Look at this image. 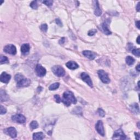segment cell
Instances as JSON below:
<instances>
[{
  "label": "cell",
  "mask_w": 140,
  "mask_h": 140,
  "mask_svg": "<svg viewBox=\"0 0 140 140\" xmlns=\"http://www.w3.org/2000/svg\"><path fill=\"white\" fill-rule=\"evenodd\" d=\"M59 86H60V83H54L50 85L49 89L50 90H55L58 89Z\"/></svg>",
  "instance_id": "cell-22"
},
{
  "label": "cell",
  "mask_w": 140,
  "mask_h": 140,
  "mask_svg": "<svg viewBox=\"0 0 140 140\" xmlns=\"http://www.w3.org/2000/svg\"><path fill=\"white\" fill-rule=\"evenodd\" d=\"M54 98L57 103H60V102L61 101V99L60 97L59 96V95H54Z\"/></svg>",
  "instance_id": "cell-32"
},
{
  "label": "cell",
  "mask_w": 140,
  "mask_h": 140,
  "mask_svg": "<svg viewBox=\"0 0 140 140\" xmlns=\"http://www.w3.org/2000/svg\"><path fill=\"white\" fill-rule=\"evenodd\" d=\"M130 110L133 113L139 114L140 113V108L139 106L137 103H134L131 104L130 106Z\"/></svg>",
  "instance_id": "cell-16"
},
{
  "label": "cell",
  "mask_w": 140,
  "mask_h": 140,
  "mask_svg": "<svg viewBox=\"0 0 140 140\" xmlns=\"http://www.w3.org/2000/svg\"><path fill=\"white\" fill-rule=\"evenodd\" d=\"M35 71L37 74V76L39 77H43L46 74V68L41 65L40 64H37L36 66Z\"/></svg>",
  "instance_id": "cell-8"
},
{
  "label": "cell",
  "mask_w": 140,
  "mask_h": 140,
  "mask_svg": "<svg viewBox=\"0 0 140 140\" xmlns=\"http://www.w3.org/2000/svg\"><path fill=\"white\" fill-rule=\"evenodd\" d=\"M30 47L28 43H24L21 47V52L23 54H27L29 52Z\"/></svg>",
  "instance_id": "cell-18"
},
{
  "label": "cell",
  "mask_w": 140,
  "mask_h": 140,
  "mask_svg": "<svg viewBox=\"0 0 140 140\" xmlns=\"http://www.w3.org/2000/svg\"><path fill=\"white\" fill-rule=\"evenodd\" d=\"M0 98H1V102L7 101L9 100L8 95L6 93V92L2 89L0 90Z\"/></svg>",
  "instance_id": "cell-19"
},
{
  "label": "cell",
  "mask_w": 140,
  "mask_h": 140,
  "mask_svg": "<svg viewBox=\"0 0 140 140\" xmlns=\"http://www.w3.org/2000/svg\"><path fill=\"white\" fill-rule=\"evenodd\" d=\"M95 129L97 133L102 136H104V130L103 125V123L101 121H98L95 125Z\"/></svg>",
  "instance_id": "cell-9"
},
{
  "label": "cell",
  "mask_w": 140,
  "mask_h": 140,
  "mask_svg": "<svg viewBox=\"0 0 140 140\" xmlns=\"http://www.w3.org/2000/svg\"><path fill=\"white\" fill-rule=\"evenodd\" d=\"M6 133L12 138H15L17 136L16 129L14 127H9L6 130Z\"/></svg>",
  "instance_id": "cell-14"
},
{
  "label": "cell",
  "mask_w": 140,
  "mask_h": 140,
  "mask_svg": "<svg viewBox=\"0 0 140 140\" xmlns=\"http://www.w3.org/2000/svg\"><path fill=\"white\" fill-rule=\"evenodd\" d=\"M136 70L138 72H140V64H138L137 66L136 67Z\"/></svg>",
  "instance_id": "cell-38"
},
{
  "label": "cell",
  "mask_w": 140,
  "mask_h": 140,
  "mask_svg": "<svg viewBox=\"0 0 140 140\" xmlns=\"http://www.w3.org/2000/svg\"><path fill=\"white\" fill-rule=\"evenodd\" d=\"M11 78V75L7 73L6 72H3L2 73L1 76H0V80H1V82L6 84L8 83L10 81Z\"/></svg>",
  "instance_id": "cell-11"
},
{
  "label": "cell",
  "mask_w": 140,
  "mask_h": 140,
  "mask_svg": "<svg viewBox=\"0 0 140 140\" xmlns=\"http://www.w3.org/2000/svg\"><path fill=\"white\" fill-rule=\"evenodd\" d=\"M42 2H43V3H44L46 6H47L50 7V6H52L53 5V1H52V0H47V1H43Z\"/></svg>",
  "instance_id": "cell-27"
},
{
  "label": "cell",
  "mask_w": 140,
  "mask_h": 140,
  "mask_svg": "<svg viewBox=\"0 0 140 140\" xmlns=\"http://www.w3.org/2000/svg\"><path fill=\"white\" fill-rule=\"evenodd\" d=\"M135 138H136V139L137 140H139L140 139V134L139 133H135Z\"/></svg>",
  "instance_id": "cell-35"
},
{
  "label": "cell",
  "mask_w": 140,
  "mask_h": 140,
  "mask_svg": "<svg viewBox=\"0 0 140 140\" xmlns=\"http://www.w3.org/2000/svg\"><path fill=\"white\" fill-rule=\"evenodd\" d=\"M7 112V110L5 107H3L2 105L0 106V114H5Z\"/></svg>",
  "instance_id": "cell-29"
},
{
  "label": "cell",
  "mask_w": 140,
  "mask_h": 140,
  "mask_svg": "<svg viewBox=\"0 0 140 140\" xmlns=\"http://www.w3.org/2000/svg\"><path fill=\"white\" fill-rule=\"evenodd\" d=\"M97 112L100 117H103L104 116H105V112H104V111L102 109V108H98Z\"/></svg>",
  "instance_id": "cell-28"
},
{
  "label": "cell",
  "mask_w": 140,
  "mask_h": 140,
  "mask_svg": "<svg viewBox=\"0 0 140 140\" xmlns=\"http://www.w3.org/2000/svg\"><path fill=\"white\" fill-rule=\"evenodd\" d=\"M61 101L66 106H70L72 103L76 104L77 103V99L74 97V94L72 92L70 91L64 92Z\"/></svg>",
  "instance_id": "cell-1"
},
{
  "label": "cell",
  "mask_w": 140,
  "mask_h": 140,
  "mask_svg": "<svg viewBox=\"0 0 140 140\" xmlns=\"http://www.w3.org/2000/svg\"><path fill=\"white\" fill-rule=\"evenodd\" d=\"M8 62L9 60L7 57L3 55H1V56H0V63H1V64H7V63Z\"/></svg>",
  "instance_id": "cell-23"
},
{
  "label": "cell",
  "mask_w": 140,
  "mask_h": 140,
  "mask_svg": "<svg viewBox=\"0 0 140 140\" xmlns=\"http://www.w3.org/2000/svg\"><path fill=\"white\" fill-rule=\"evenodd\" d=\"M30 128L32 129V130L37 129V128L38 127V124L36 121H32L31 122L30 124Z\"/></svg>",
  "instance_id": "cell-24"
},
{
  "label": "cell",
  "mask_w": 140,
  "mask_h": 140,
  "mask_svg": "<svg viewBox=\"0 0 140 140\" xmlns=\"http://www.w3.org/2000/svg\"><path fill=\"white\" fill-rule=\"evenodd\" d=\"M97 32V30L95 29H92L90 30L88 32V35L90 36H94V35H95V33Z\"/></svg>",
  "instance_id": "cell-31"
},
{
  "label": "cell",
  "mask_w": 140,
  "mask_h": 140,
  "mask_svg": "<svg viewBox=\"0 0 140 140\" xmlns=\"http://www.w3.org/2000/svg\"><path fill=\"white\" fill-rule=\"evenodd\" d=\"M126 62L129 66H131L135 63V59H134L133 57H131L130 56H128L127 58H126Z\"/></svg>",
  "instance_id": "cell-21"
},
{
  "label": "cell",
  "mask_w": 140,
  "mask_h": 140,
  "mask_svg": "<svg viewBox=\"0 0 140 140\" xmlns=\"http://www.w3.org/2000/svg\"><path fill=\"white\" fill-rule=\"evenodd\" d=\"M66 66L67 67L71 70H76L79 67L78 65L76 62L73 61H70L66 64Z\"/></svg>",
  "instance_id": "cell-17"
},
{
  "label": "cell",
  "mask_w": 140,
  "mask_h": 140,
  "mask_svg": "<svg viewBox=\"0 0 140 140\" xmlns=\"http://www.w3.org/2000/svg\"><path fill=\"white\" fill-rule=\"evenodd\" d=\"M12 119L14 122L19 124H24L26 122V118L21 114H18L12 117Z\"/></svg>",
  "instance_id": "cell-6"
},
{
  "label": "cell",
  "mask_w": 140,
  "mask_h": 140,
  "mask_svg": "<svg viewBox=\"0 0 140 140\" xmlns=\"http://www.w3.org/2000/svg\"><path fill=\"white\" fill-rule=\"evenodd\" d=\"M94 3V14L96 16H100L102 14V11L100 8L98 2L97 1H93L92 2Z\"/></svg>",
  "instance_id": "cell-12"
},
{
  "label": "cell",
  "mask_w": 140,
  "mask_h": 140,
  "mask_svg": "<svg viewBox=\"0 0 140 140\" xmlns=\"http://www.w3.org/2000/svg\"><path fill=\"white\" fill-rule=\"evenodd\" d=\"M140 2H139L137 3V6H136V10L137 11V12H140Z\"/></svg>",
  "instance_id": "cell-37"
},
{
  "label": "cell",
  "mask_w": 140,
  "mask_h": 140,
  "mask_svg": "<svg viewBox=\"0 0 140 140\" xmlns=\"http://www.w3.org/2000/svg\"><path fill=\"white\" fill-rule=\"evenodd\" d=\"M65 42V38L63 37V38H62L60 41H59V43H60V44H64Z\"/></svg>",
  "instance_id": "cell-34"
},
{
  "label": "cell",
  "mask_w": 140,
  "mask_h": 140,
  "mask_svg": "<svg viewBox=\"0 0 140 140\" xmlns=\"http://www.w3.org/2000/svg\"><path fill=\"white\" fill-rule=\"evenodd\" d=\"M56 23L57 24V25H59V26H62L61 21L59 19H56Z\"/></svg>",
  "instance_id": "cell-33"
},
{
  "label": "cell",
  "mask_w": 140,
  "mask_h": 140,
  "mask_svg": "<svg viewBox=\"0 0 140 140\" xmlns=\"http://www.w3.org/2000/svg\"><path fill=\"white\" fill-rule=\"evenodd\" d=\"M136 26H137L138 29H140V21H136Z\"/></svg>",
  "instance_id": "cell-36"
},
{
  "label": "cell",
  "mask_w": 140,
  "mask_h": 140,
  "mask_svg": "<svg viewBox=\"0 0 140 140\" xmlns=\"http://www.w3.org/2000/svg\"><path fill=\"white\" fill-rule=\"evenodd\" d=\"M137 44H140V36H139L137 37Z\"/></svg>",
  "instance_id": "cell-39"
},
{
  "label": "cell",
  "mask_w": 140,
  "mask_h": 140,
  "mask_svg": "<svg viewBox=\"0 0 140 140\" xmlns=\"http://www.w3.org/2000/svg\"><path fill=\"white\" fill-rule=\"evenodd\" d=\"M14 79L17 83V86L19 88L27 86L31 83V80L21 73L15 74Z\"/></svg>",
  "instance_id": "cell-2"
},
{
  "label": "cell",
  "mask_w": 140,
  "mask_h": 140,
  "mask_svg": "<svg viewBox=\"0 0 140 140\" xmlns=\"http://www.w3.org/2000/svg\"><path fill=\"white\" fill-rule=\"evenodd\" d=\"M52 72L55 76L58 77H63L65 74V71L62 67L59 65L54 66L52 68Z\"/></svg>",
  "instance_id": "cell-3"
},
{
  "label": "cell",
  "mask_w": 140,
  "mask_h": 140,
  "mask_svg": "<svg viewBox=\"0 0 140 140\" xmlns=\"http://www.w3.org/2000/svg\"><path fill=\"white\" fill-rule=\"evenodd\" d=\"M4 52L11 55H15L17 53V49L13 44H8L3 49Z\"/></svg>",
  "instance_id": "cell-7"
},
{
  "label": "cell",
  "mask_w": 140,
  "mask_h": 140,
  "mask_svg": "<svg viewBox=\"0 0 140 140\" xmlns=\"http://www.w3.org/2000/svg\"><path fill=\"white\" fill-rule=\"evenodd\" d=\"M127 139V136L121 129H118L114 132L112 137V139L114 140H126Z\"/></svg>",
  "instance_id": "cell-5"
},
{
  "label": "cell",
  "mask_w": 140,
  "mask_h": 140,
  "mask_svg": "<svg viewBox=\"0 0 140 140\" xmlns=\"http://www.w3.org/2000/svg\"><path fill=\"white\" fill-rule=\"evenodd\" d=\"M30 7L33 9H38V5H37V1H33L30 3Z\"/></svg>",
  "instance_id": "cell-25"
},
{
  "label": "cell",
  "mask_w": 140,
  "mask_h": 140,
  "mask_svg": "<svg viewBox=\"0 0 140 140\" xmlns=\"http://www.w3.org/2000/svg\"><path fill=\"white\" fill-rule=\"evenodd\" d=\"M83 55L88 58L90 60H94L97 56V54L95 53L92 52L90 50H84L83 52Z\"/></svg>",
  "instance_id": "cell-13"
},
{
  "label": "cell",
  "mask_w": 140,
  "mask_h": 140,
  "mask_svg": "<svg viewBox=\"0 0 140 140\" xmlns=\"http://www.w3.org/2000/svg\"><path fill=\"white\" fill-rule=\"evenodd\" d=\"M108 21H104V23L103 24H102L101 25V30L104 34H106V35H111L112 32L110 30V29H108V23H107Z\"/></svg>",
  "instance_id": "cell-15"
},
{
  "label": "cell",
  "mask_w": 140,
  "mask_h": 140,
  "mask_svg": "<svg viewBox=\"0 0 140 140\" xmlns=\"http://www.w3.org/2000/svg\"><path fill=\"white\" fill-rule=\"evenodd\" d=\"M137 83H138V87L140 88V81L138 82Z\"/></svg>",
  "instance_id": "cell-40"
},
{
  "label": "cell",
  "mask_w": 140,
  "mask_h": 140,
  "mask_svg": "<svg viewBox=\"0 0 140 140\" xmlns=\"http://www.w3.org/2000/svg\"><path fill=\"white\" fill-rule=\"evenodd\" d=\"M132 53H133V54L134 55L136 56L137 57H139L140 56V51L139 48L133 49V50H132Z\"/></svg>",
  "instance_id": "cell-26"
},
{
  "label": "cell",
  "mask_w": 140,
  "mask_h": 140,
  "mask_svg": "<svg viewBox=\"0 0 140 140\" xmlns=\"http://www.w3.org/2000/svg\"><path fill=\"white\" fill-rule=\"evenodd\" d=\"M44 134L42 132L40 133H36L33 134V140H43L44 138Z\"/></svg>",
  "instance_id": "cell-20"
},
{
  "label": "cell",
  "mask_w": 140,
  "mask_h": 140,
  "mask_svg": "<svg viewBox=\"0 0 140 140\" xmlns=\"http://www.w3.org/2000/svg\"><path fill=\"white\" fill-rule=\"evenodd\" d=\"M41 30L43 32H47V30H48V26L46 24H42L41 26Z\"/></svg>",
  "instance_id": "cell-30"
},
{
  "label": "cell",
  "mask_w": 140,
  "mask_h": 140,
  "mask_svg": "<svg viewBox=\"0 0 140 140\" xmlns=\"http://www.w3.org/2000/svg\"><path fill=\"white\" fill-rule=\"evenodd\" d=\"M81 78L83 81L87 84L89 86H90L91 88L93 87V84H92V82L90 78V76L85 72H83L81 74Z\"/></svg>",
  "instance_id": "cell-10"
},
{
  "label": "cell",
  "mask_w": 140,
  "mask_h": 140,
  "mask_svg": "<svg viewBox=\"0 0 140 140\" xmlns=\"http://www.w3.org/2000/svg\"><path fill=\"white\" fill-rule=\"evenodd\" d=\"M97 74L98 75V77L101 81L105 84H108L110 83V79L108 77V74L106 73L104 71L102 70H98L97 72Z\"/></svg>",
  "instance_id": "cell-4"
}]
</instances>
